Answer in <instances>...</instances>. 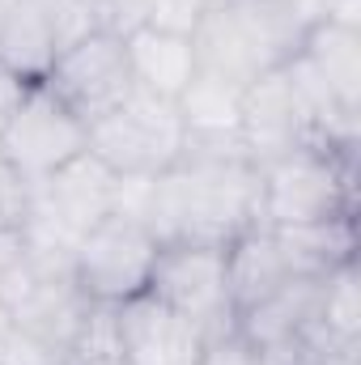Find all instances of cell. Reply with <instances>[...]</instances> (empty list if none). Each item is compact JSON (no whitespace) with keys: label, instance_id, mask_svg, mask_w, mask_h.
<instances>
[{"label":"cell","instance_id":"24","mask_svg":"<svg viewBox=\"0 0 361 365\" xmlns=\"http://www.w3.org/2000/svg\"><path fill=\"white\" fill-rule=\"evenodd\" d=\"M26 200H30V182H21L13 170H4V162H0V221L21 225Z\"/></svg>","mask_w":361,"mask_h":365},{"label":"cell","instance_id":"18","mask_svg":"<svg viewBox=\"0 0 361 365\" xmlns=\"http://www.w3.org/2000/svg\"><path fill=\"white\" fill-rule=\"evenodd\" d=\"M183 115L187 136H230L238 132V110H243V86L195 68V77L183 86V93L175 98Z\"/></svg>","mask_w":361,"mask_h":365},{"label":"cell","instance_id":"5","mask_svg":"<svg viewBox=\"0 0 361 365\" xmlns=\"http://www.w3.org/2000/svg\"><path fill=\"white\" fill-rule=\"evenodd\" d=\"M86 136L90 128L39 81L21 90L0 123V162L21 182H43L86 153Z\"/></svg>","mask_w":361,"mask_h":365},{"label":"cell","instance_id":"2","mask_svg":"<svg viewBox=\"0 0 361 365\" xmlns=\"http://www.w3.org/2000/svg\"><path fill=\"white\" fill-rule=\"evenodd\" d=\"M315 21L310 0H208L191 30L195 68L247 90L298 56L302 34Z\"/></svg>","mask_w":361,"mask_h":365},{"label":"cell","instance_id":"17","mask_svg":"<svg viewBox=\"0 0 361 365\" xmlns=\"http://www.w3.org/2000/svg\"><path fill=\"white\" fill-rule=\"evenodd\" d=\"M128 60L136 90H149L158 98H179L183 86L195 77V47L183 34H162L153 26H141L128 34Z\"/></svg>","mask_w":361,"mask_h":365},{"label":"cell","instance_id":"27","mask_svg":"<svg viewBox=\"0 0 361 365\" xmlns=\"http://www.w3.org/2000/svg\"><path fill=\"white\" fill-rule=\"evenodd\" d=\"M21 90H26V81H17L9 68H0V123H4V115L13 110V102L21 98Z\"/></svg>","mask_w":361,"mask_h":365},{"label":"cell","instance_id":"28","mask_svg":"<svg viewBox=\"0 0 361 365\" xmlns=\"http://www.w3.org/2000/svg\"><path fill=\"white\" fill-rule=\"evenodd\" d=\"M68 365H128V361H119V357H73Z\"/></svg>","mask_w":361,"mask_h":365},{"label":"cell","instance_id":"7","mask_svg":"<svg viewBox=\"0 0 361 365\" xmlns=\"http://www.w3.org/2000/svg\"><path fill=\"white\" fill-rule=\"evenodd\" d=\"M43 86L90 128L93 119L111 115L119 102H128L136 93L128 38H119L111 30H93L86 38H77L73 47H64L56 56Z\"/></svg>","mask_w":361,"mask_h":365},{"label":"cell","instance_id":"6","mask_svg":"<svg viewBox=\"0 0 361 365\" xmlns=\"http://www.w3.org/2000/svg\"><path fill=\"white\" fill-rule=\"evenodd\" d=\"M153 259H158V238L149 234V225L128 212H111L77 238L73 280L90 302L119 306L149 289Z\"/></svg>","mask_w":361,"mask_h":365},{"label":"cell","instance_id":"9","mask_svg":"<svg viewBox=\"0 0 361 365\" xmlns=\"http://www.w3.org/2000/svg\"><path fill=\"white\" fill-rule=\"evenodd\" d=\"M238 136H243V149H247V158L255 166L293 153L298 145H310L306 106H302V98H298V90H293V81H289L285 68H276V73L251 81L243 90Z\"/></svg>","mask_w":361,"mask_h":365},{"label":"cell","instance_id":"10","mask_svg":"<svg viewBox=\"0 0 361 365\" xmlns=\"http://www.w3.org/2000/svg\"><path fill=\"white\" fill-rule=\"evenodd\" d=\"M115 195H119V175H111L93 153H81L51 179L30 182L26 212H39L64 234L81 238L102 217L115 212Z\"/></svg>","mask_w":361,"mask_h":365},{"label":"cell","instance_id":"22","mask_svg":"<svg viewBox=\"0 0 361 365\" xmlns=\"http://www.w3.org/2000/svg\"><path fill=\"white\" fill-rule=\"evenodd\" d=\"M149 13H153V0H93L98 30H111L119 38H128L132 30L149 26Z\"/></svg>","mask_w":361,"mask_h":365},{"label":"cell","instance_id":"19","mask_svg":"<svg viewBox=\"0 0 361 365\" xmlns=\"http://www.w3.org/2000/svg\"><path fill=\"white\" fill-rule=\"evenodd\" d=\"M319 331L340 344L361 340V280L357 264H345L332 276H323V297H319Z\"/></svg>","mask_w":361,"mask_h":365},{"label":"cell","instance_id":"21","mask_svg":"<svg viewBox=\"0 0 361 365\" xmlns=\"http://www.w3.org/2000/svg\"><path fill=\"white\" fill-rule=\"evenodd\" d=\"M195 365H260V357H255V349L238 336V327L225 323V327H213V331L204 336L200 361Z\"/></svg>","mask_w":361,"mask_h":365},{"label":"cell","instance_id":"16","mask_svg":"<svg viewBox=\"0 0 361 365\" xmlns=\"http://www.w3.org/2000/svg\"><path fill=\"white\" fill-rule=\"evenodd\" d=\"M293 276H332L357 264V217H332L315 225H268Z\"/></svg>","mask_w":361,"mask_h":365},{"label":"cell","instance_id":"13","mask_svg":"<svg viewBox=\"0 0 361 365\" xmlns=\"http://www.w3.org/2000/svg\"><path fill=\"white\" fill-rule=\"evenodd\" d=\"M56 56L60 38L43 0H9L0 13V68H9L26 86H39L47 81Z\"/></svg>","mask_w":361,"mask_h":365},{"label":"cell","instance_id":"3","mask_svg":"<svg viewBox=\"0 0 361 365\" xmlns=\"http://www.w3.org/2000/svg\"><path fill=\"white\" fill-rule=\"evenodd\" d=\"M357 217V153L298 145L260 166V225H315Z\"/></svg>","mask_w":361,"mask_h":365},{"label":"cell","instance_id":"25","mask_svg":"<svg viewBox=\"0 0 361 365\" xmlns=\"http://www.w3.org/2000/svg\"><path fill=\"white\" fill-rule=\"evenodd\" d=\"M319 21H336V26H357L361 30V0H310Z\"/></svg>","mask_w":361,"mask_h":365},{"label":"cell","instance_id":"23","mask_svg":"<svg viewBox=\"0 0 361 365\" xmlns=\"http://www.w3.org/2000/svg\"><path fill=\"white\" fill-rule=\"evenodd\" d=\"M208 0H153V13H149V26L162 30V34H183L191 38V30L200 26Z\"/></svg>","mask_w":361,"mask_h":365},{"label":"cell","instance_id":"14","mask_svg":"<svg viewBox=\"0 0 361 365\" xmlns=\"http://www.w3.org/2000/svg\"><path fill=\"white\" fill-rule=\"evenodd\" d=\"M285 280H293L285 251L268 225L243 230L234 242H225V284H230V310L243 314L247 306L264 302Z\"/></svg>","mask_w":361,"mask_h":365},{"label":"cell","instance_id":"1","mask_svg":"<svg viewBox=\"0 0 361 365\" xmlns=\"http://www.w3.org/2000/svg\"><path fill=\"white\" fill-rule=\"evenodd\" d=\"M141 221L166 242L225 247L260 225V166L247 158L243 136H187L183 158L145 187Z\"/></svg>","mask_w":361,"mask_h":365},{"label":"cell","instance_id":"8","mask_svg":"<svg viewBox=\"0 0 361 365\" xmlns=\"http://www.w3.org/2000/svg\"><path fill=\"white\" fill-rule=\"evenodd\" d=\"M145 293H153L162 306H171L175 314L191 319L204 331L234 323L230 284H225V247H208V242L158 247L153 276H149Z\"/></svg>","mask_w":361,"mask_h":365},{"label":"cell","instance_id":"12","mask_svg":"<svg viewBox=\"0 0 361 365\" xmlns=\"http://www.w3.org/2000/svg\"><path fill=\"white\" fill-rule=\"evenodd\" d=\"M90 306L93 302L77 289L73 276L39 272V280L30 284V293L9 310V319L21 323L26 331H34L39 340L56 344L64 357H73V344H77V336H81V327L90 319Z\"/></svg>","mask_w":361,"mask_h":365},{"label":"cell","instance_id":"20","mask_svg":"<svg viewBox=\"0 0 361 365\" xmlns=\"http://www.w3.org/2000/svg\"><path fill=\"white\" fill-rule=\"evenodd\" d=\"M0 365H68V357L56 344L39 340L34 331H26L21 323L9 319L0 327Z\"/></svg>","mask_w":361,"mask_h":365},{"label":"cell","instance_id":"4","mask_svg":"<svg viewBox=\"0 0 361 365\" xmlns=\"http://www.w3.org/2000/svg\"><path fill=\"white\" fill-rule=\"evenodd\" d=\"M183 115L171 98L136 90L111 115L93 119L86 136V153H93L119 179H153L183 158Z\"/></svg>","mask_w":361,"mask_h":365},{"label":"cell","instance_id":"11","mask_svg":"<svg viewBox=\"0 0 361 365\" xmlns=\"http://www.w3.org/2000/svg\"><path fill=\"white\" fill-rule=\"evenodd\" d=\"M115 336L119 361L128 365H195L208 331L162 306L153 293H141L115 306Z\"/></svg>","mask_w":361,"mask_h":365},{"label":"cell","instance_id":"15","mask_svg":"<svg viewBox=\"0 0 361 365\" xmlns=\"http://www.w3.org/2000/svg\"><path fill=\"white\" fill-rule=\"evenodd\" d=\"M298 60L323 81L345 110H361V30L357 26H336V21H315L302 34Z\"/></svg>","mask_w":361,"mask_h":365},{"label":"cell","instance_id":"26","mask_svg":"<svg viewBox=\"0 0 361 365\" xmlns=\"http://www.w3.org/2000/svg\"><path fill=\"white\" fill-rule=\"evenodd\" d=\"M21 259H26V234H21V225L0 221V276L9 272L13 264H21Z\"/></svg>","mask_w":361,"mask_h":365}]
</instances>
